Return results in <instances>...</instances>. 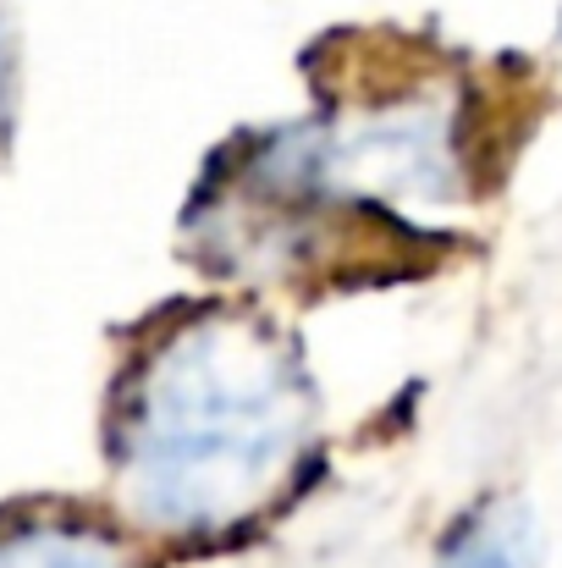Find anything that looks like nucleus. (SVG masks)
<instances>
[{
  "mask_svg": "<svg viewBox=\"0 0 562 568\" xmlns=\"http://www.w3.org/2000/svg\"><path fill=\"white\" fill-rule=\"evenodd\" d=\"M309 442L304 359L243 304L172 315L116 392V486L161 541L210 547L265 519L309 464Z\"/></svg>",
  "mask_w": 562,
  "mask_h": 568,
  "instance_id": "1",
  "label": "nucleus"
},
{
  "mask_svg": "<svg viewBox=\"0 0 562 568\" xmlns=\"http://www.w3.org/2000/svg\"><path fill=\"white\" fill-rule=\"evenodd\" d=\"M326 189L359 215L380 210L402 232L408 215H447L474 199V122L458 72L402 61L386 78H348L331 116L309 122Z\"/></svg>",
  "mask_w": 562,
  "mask_h": 568,
  "instance_id": "2",
  "label": "nucleus"
},
{
  "mask_svg": "<svg viewBox=\"0 0 562 568\" xmlns=\"http://www.w3.org/2000/svg\"><path fill=\"white\" fill-rule=\"evenodd\" d=\"M546 541L524 497L491 491L452 519L430 568H541Z\"/></svg>",
  "mask_w": 562,
  "mask_h": 568,
  "instance_id": "3",
  "label": "nucleus"
},
{
  "mask_svg": "<svg viewBox=\"0 0 562 568\" xmlns=\"http://www.w3.org/2000/svg\"><path fill=\"white\" fill-rule=\"evenodd\" d=\"M0 568H139L133 552L89 519L0 525Z\"/></svg>",
  "mask_w": 562,
  "mask_h": 568,
  "instance_id": "4",
  "label": "nucleus"
},
{
  "mask_svg": "<svg viewBox=\"0 0 562 568\" xmlns=\"http://www.w3.org/2000/svg\"><path fill=\"white\" fill-rule=\"evenodd\" d=\"M11 116H17V22L11 6L0 0V155L11 144Z\"/></svg>",
  "mask_w": 562,
  "mask_h": 568,
  "instance_id": "5",
  "label": "nucleus"
}]
</instances>
